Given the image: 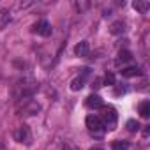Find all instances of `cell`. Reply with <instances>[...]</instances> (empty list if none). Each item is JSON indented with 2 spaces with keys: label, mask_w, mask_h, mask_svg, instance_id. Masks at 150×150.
<instances>
[{
  "label": "cell",
  "mask_w": 150,
  "mask_h": 150,
  "mask_svg": "<svg viewBox=\"0 0 150 150\" xmlns=\"http://www.w3.org/2000/svg\"><path fill=\"white\" fill-rule=\"evenodd\" d=\"M87 127H88V131H90V134L94 138H103V134L106 131L103 122H101V118L96 117V115H88L87 117Z\"/></svg>",
  "instance_id": "1"
},
{
  "label": "cell",
  "mask_w": 150,
  "mask_h": 150,
  "mask_svg": "<svg viewBox=\"0 0 150 150\" xmlns=\"http://www.w3.org/2000/svg\"><path fill=\"white\" fill-rule=\"evenodd\" d=\"M41 110V106L32 99V97H25L18 101V111H23L21 115H35Z\"/></svg>",
  "instance_id": "2"
},
{
  "label": "cell",
  "mask_w": 150,
  "mask_h": 150,
  "mask_svg": "<svg viewBox=\"0 0 150 150\" xmlns=\"http://www.w3.org/2000/svg\"><path fill=\"white\" fill-rule=\"evenodd\" d=\"M99 118H101L104 129L113 131V129L117 127V111H115L113 108H104V110H103V115H101Z\"/></svg>",
  "instance_id": "3"
},
{
  "label": "cell",
  "mask_w": 150,
  "mask_h": 150,
  "mask_svg": "<svg viewBox=\"0 0 150 150\" xmlns=\"http://www.w3.org/2000/svg\"><path fill=\"white\" fill-rule=\"evenodd\" d=\"M14 138H16V141H20V143L30 145V141H32V132H30L28 125H20V127L16 129V132H14Z\"/></svg>",
  "instance_id": "4"
},
{
  "label": "cell",
  "mask_w": 150,
  "mask_h": 150,
  "mask_svg": "<svg viewBox=\"0 0 150 150\" xmlns=\"http://www.w3.org/2000/svg\"><path fill=\"white\" fill-rule=\"evenodd\" d=\"M32 28H34V32H35V34H39V35H42V37L51 35V25H50L46 20H39Z\"/></svg>",
  "instance_id": "5"
},
{
  "label": "cell",
  "mask_w": 150,
  "mask_h": 150,
  "mask_svg": "<svg viewBox=\"0 0 150 150\" xmlns=\"http://www.w3.org/2000/svg\"><path fill=\"white\" fill-rule=\"evenodd\" d=\"M85 104H87L88 108H92V110H99V108H104V103H103V99H101L99 96H94V94L87 97Z\"/></svg>",
  "instance_id": "6"
},
{
  "label": "cell",
  "mask_w": 150,
  "mask_h": 150,
  "mask_svg": "<svg viewBox=\"0 0 150 150\" xmlns=\"http://www.w3.org/2000/svg\"><path fill=\"white\" fill-rule=\"evenodd\" d=\"M120 72H122V76H124V78H132V76H139V74H141L139 67H136V65H129V67H124Z\"/></svg>",
  "instance_id": "7"
},
{
  "label": "cell",
  "mask_w": 150,
  "mask_h": 150,
  "mask_svg": "<svg viewBox=\"0 0 150 150\" xmlns=\"http://www.w3.org/2000/svg\"><path fill=\"white\" fill-rule=\"evenodd\" d=\"M88 50H90L88 41H81L80 44H76V48H74V53H76L78 57H87V55H88Z\"/></svg>",
  "instance_id": "8"
},
{
  "label": "cell",
  "mask_w": 150,
  "mask_h": 150,
  "mask_svg": "<svg viewBox=\"0 0 150 150\" xmlns=\"http://www.w3.org/2000/svg\"><path fill=\"white\" fill-rule=\"evenodd\" d=\"M138 111H139V115H141L143 118H146V117L150 115V103H148V101H143V103H139V106H138Z\"/></svg>",
  "instance_id": "9"
},
{
  "label": "cell",
  "mask_w": 150,
  "mask_h": 150,
  "mask_svg": "<svg viewBox=\"0 0 150 150\" xmlns=\"http://www.w3.org/2000/svg\"><path fill=\"white\" fill-rule=\"evenodd\" d=\"M132 7H134L136 11H139V13H146V11L150 9V2H146V0H143V2H138V0H136V2L132 4Z\"/></svg>",
  "instance_id": "10"
},
{
  "label": "cell",
  "mask_w": 150,
  "mask_h": 150,
  "mask_svg": "<svg viewBox=\"0 0 150 150\" xmlns=\"http://www.w3.org/2000/svg\"><path fill=\"white\" fill-rule=\"evenodd\" d=\"M9 21H11V13L6 11V9H4V11H0V28H4Z\"/></svg>",
  "instance_id": "11"
},
{
  "label": "cell",
  "mask_w": 150,
  "mask_h": 150,
  "mask_svg": "<svg viewBox=\"0 0 150 150\" xmlns=\"http://www.w3.org/2000/svg\"><path fill=\"white\" fill-rule=\"evenodd\" d=\"M110 32H111V34H115V35L122 34V32H124V23H122V21H115V23L110 27Z\"/></svg>",
  "instance_id": "12"
},
{
  "label": "cell",
  "mask_w": 150,
  "mask_h": 150,
  "mask_svg": "<svg viewBox=\"0 0 150 150\" xmlns=\"http://www.w3.org/2000/svg\"><path fill=\"white\" fill-rule=\"evenodd\" d=\"M131 58H132L131 51H127V50H122V51L118 53V60H117V62H118V64H120V62H122V64H125V62H129Z\"/></svg>",
  "instance_id": "13"
},
{
  "label": "cell",
  "mask_w": 150,
  "mask_h": 150,
  "mask_svg": "<svg viewBox=\"0 0 150 150\" xmlns=\"http://www.w3.org/2000/svg\"><path fill=\"white\" fill-rule=\"evenodd\" d=\"M83 85H85V78L81 76V78L72 80V83H71V88H72V90H81V88H83Z\"/></svg>",
  "instance_id": "14"
},
{
  "label": "cell",
  "mask_w": 150,
  "mask_h": 150,
  "mask_svg": "<svg viewBox=\"0 0 150 150\" xmlns=\"http://www.w3.org/2000/svg\"><path fill=\"white\" fill-rule=\"evenodd\" d=\"M113 150H131V146L125 141H115L113 143Z\"/></svg>",
  "instance_id": "15"
},
{
  "label": "cell",
  "mask_w": 150,
  "mask_h": 150,
  "mask_svg": "<svg viewBox=\"0 0 150 150\" xmlns=\"http://www.w3.org/2000/svg\"><path fill=\"white\" fill-rule=\"evenodd\" d=\"M127 129H129L131 132H134V131L139 129V124H138L136 120H129V122H127Z\"/></svg>",
  "instance_id": "16"
},
{
  "label": "cell",
  "mask_w": 150,
  "mask_h": 150,
  "mask_svg": "<svg viewBox=\"0 0 150 150\" xmlns=\"http://www.w3.org/2000/svg\"><path fill=\"white\" fill-rule=\"evenodd\" d=\"M104 81H106V85H115V76L111 72H108L106 76H104Z\"/></svg>",
  "instance_id": "17"
},
{
  "label": "cell",
  "mask_w": 150,
  "mask_h": 150,
  "mask_svg": "<svg viewBox=\"0 0 150 150\" xmlns=\"http://www.w3.org/2000/svg\"><path fill=\"white\" fill-rule=\"evenodd\" d=\"M92 150H94V148H92ZM96 150H103V148H96Z\"/></svg>",
  "instance_id": "18"
}]
</instances>
